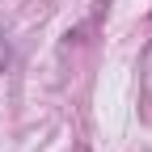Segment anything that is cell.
Here are the masks:
<instances>
[{"mask_svg": "<svg viewBox=\"0 0 152 152\" xmlns=\"http://www.w3.org/2000/svg\"><path fill=\"white\" fill-rule=\"evenodd\" d=\"M4 64H9V47H4V38H0V72H4Z\"/></svg>", "mask_w": 152, "mask_h": 152, "instance_id": "cell-1", "label": "cell"}]
</instances>
